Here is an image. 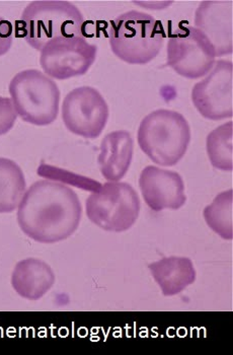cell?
Here are the masks:
<instances>
[{
  "mask_svg": "<svg viewBox=\"0 0 233 355\" xmlns=\"http://www.w3.org/2000/svg\"><path fill=\"white\" fill-rule=\"evenodd\" d=\"M83 206L78 194L60 182L41 180L26 190L19 206L17 223L28 238L54 244L78 230Z\"/></svg>",
  "mask_w": 233,
  "mask_h": 355,
  "instance_id": "6da1fadb",
  "label": "cell"
},
{
  "mask_svg": "<svg viewBox=\"0 0 233 355\" xmlns=\"http://www.w3.org/2000/svg\"><path fill=\"white\" fill-rule=\"evenodd\" d=\"M21 24L26 43L38 51L57 39L85 37V17L65 0L31 2L21 15Z\"/></svg>",
  "mask_w": 233,
  "mask_h": 355,
  "instance_id": "7a4b0ae2",
  "label": "cell"
},
{
  "mask_svg": "<svg viewBox=\"0 0 233 355\" xmlns=\"http://www.w3.org/2000/svg\"><path fill=\"white\" fill-rule=\"evenodd\" d=\"M166 38L162 21L138 10L119 15L109 30L112 51L128 64L150 62L159 54Z\"/></svg>",
  "mask_w": 233,
  "mask_h": 355,
  "instance_id": "3957f363",
  "label": "cell"
},
{
  "mask_svg": "<svg viewBox=\"0 0 233 355\" xmlns=\"http://www.w3.org/2000/svg\"><path fill=\"white\" fill-rule=\"evenodd\" d=\"M137 137L140 148L151 161L159 166H173L188 150L190 125L178 112L156 110L142 120Z\"/></svg>",
  "mask_w": 233,
  "mask_h": 355,
  "instance_id": "277c9868",
  "label": "cell"
},
{
  "mask_svg": "<svg viewBox=\"0 0 233 355\" xmlns=\"http://www.w3.org/2000/svg\"><path fill=\"white\" fill-rule=\"evenodd\" d=\"M10 94L15 111L24 121L46 126L56 120L60 91L56 83L40 70L19 72L10 82Z\"/></svg>",
  "mask_w": 233,
  "mask_h": 355,
  "instance_id": "5b68a950",
  "label": "cell"
},
{
  "mask_svg": "<svg viewBox=\"0 0 233 355\" xmlns=\"http://www.w3.org/2000/svg\"><path fill=\"white\" fill-rule=\"evenodd\" d=\"M136 190L125 182H107L87 199L89 220L107 232H122L133 227L140 214Z\"/></svg>",
  "mask_w": 233,
  "mask_h": 355,
  "instance_id": "8992f818",
  "label": "cell"
},
{
  "mask_svg": "<svg viewBox=\"0 0 233 355\" xmlns=\"http://www.w3.org/2000/svg\"><path fill=\"white\" fill-rule=\"evenodd\" d=\"M214 48L208 39L192 26H180L169 35L166 64L180 76L197 80L206 76L215 64Z\"/></svg>",
  "mask_w": 233,
  "mask_h": 355,
  "instance_id": "52a82bcc",
  "label": "cell"
},
{
  "mask_svg": "<svg viewBox=\"0 0 233 355\" xmlns=\"http://www.w3.org/2000/svg\"><path fill=\"white\" fill-rule=\"evenodd\" d=\"M98 47L85 37L49 42L41 50L40 63L47 76L64 80L87 73L96 61Z\"/></svg>",
  "mask_w": 233,
  "mask_h": 355,
  "instance_id": "ba28073f",
  "label": "cell"
},
{
  "mask_svg": "<svg viewBox=\"0 0 233 355\" xmlns=\"http://www.w3.org/2000/svg\"><path fill=\"white\" fill-rule=\"evenodd\" d=\"M62 119L66 128L78 137H100L109 119V107L100 92L92 87L74 89L65 96Z\"/></svg>",
  "mask_w": 233,
  "mask_h": 355,
  "instance_id": "9c48e42d",
  "label": "cell"
},
{
  "mask_svg": "<svg viewBox=\"0 0 233 355\" xmlns=\"http://www.w3.org/2000/svg\"><path fill=\"white\" fill-rule=\"evenodd\" d=\"M233 65L232 61L218 60L212 70L192 89L193 104L204 118L212 121L233 115Z\"/></svg>",
  "mask_w": 233,
  "mask_h": 355,
  "instance_id": "30bf717a",
  "label": "cell"
},
{
  "mask_svg": "<svg viewBox=\"0 0 233 355\" xmlns=\"http://www.w3.org/2000/svg\"><path fill=\"white\" fill-rule=\"evenodd\" d=\"M232 0H206L196 10L195 28L212 44L216 57L232 53Z\"/></svg>",
  "mask_w": 233,
  "mask_h": 355,
  "instance_id": "8fae6325",
  "label": "cell"
},
{
  "mask_svg": "<svg viewBox=\"0 0 233 355\" xmlns=\"http://www.w3.org/2000/svg\"><path fill=\"white\" fill-rule=\"evenodd\" d=\"M143 199L155 211L177 210L184 205V184L179 173L148 166L139 178Z\"/></svg>",
  "mask_w": 233,
  "mask_h": 355,
  "instance_id": "7c38bea8",
  "label": "cell"
},
{
  "mask_svg": "<svg viewBox=\"0 0 233 355\" xmlns=\"http://www.w3.org/2000/svg\"><path fill=\"white\" fill-rule=\"evenodd\" d=\"M134 142L128 131H114L105 135L98 159L103 176L110 182L124 178L131 166Z\"/></svg>",
  "mask_w": 233,
  "mask_h": 355,
  "instance_id": "4fadbf2b",
  "label": "cell"
},
{
  "mask_svg": "<svg viewBox=\"0 0 233 355\" xmlns=\"http://www.w3.org/2000/svg\"><path fill=\"white\" fill-rule=\"evenodd\" d=\"M55 279V274L47 263L28 258L15 265L12 284L21 297L37 301L51 289Z\"/></svg>",
  "mask_w": 233,
  "mask_h": 355,
  "instance_id": "5bb4252c",
  "label": "cell"
},
{
  "mask_svg": "<svg viewBox=\"0 0 233 355\" xmlns=\"http://www.w3.org/2000/svg\"><path fill=\"white\" fill-rule=\"evenodd\" d=\"M149 269L166 297L182 293L196 280L194 265L189 258H164L151 263Z\"/></svg>",
  "mask_w": 233,
  "mask_h": 355,
  "instance_id": "9a60e30c",
  "label": "cell"
},
{
  "mask_svg": "<svg viewBox=\"0 0 233 355\" xmlns=\"http://www.w3.org/2000/svg\"><path fill=\"white\" fill-rule=\"evenodd\" d=\"M23 170L12 159L0 157V214L15 211L26 193Z\"/></svg>",
  "mask_w": 233,
  "mask_h": 355,
  "instance_id": "2e32d148",
  "label": "cell"
},
{
  "mask_svg": "<svg viewBox=\"0 0 233 355\" xmlns=\"http://www.w3.org/2000/svg\"><path fill=\"white\" fill-rule=\"evenodd\" d=\"M233 123L222 124L209 133L206 148L211 164L217 170H233Z\"/></svg>",
  "mask_w": 233,
  "mask_h": 355,
  "instance_id": "e0dca14e",
  "label": "cell"
},
{
  "mask_svg": "<svg viewBox=\"0 0 233 355\" xmlns=\"http://www.w3.org/2000/svg\"><path fill=\"white\" fill-rule=\"evenodd\" d=\"M232 209V189L217 195L213 202L204 209V218L208 227L224 240L233 238Z\"/></svg>",
  "mask_w": 233,
  "mask_h": 355,
  "instance_id": "ac0fdd59",
  "label": "cell"
},
{
  "mask_svg": "<svg viewBox=\"0 0 233 355\" xmlns=\"http://www.w3.org/2000/svg\"><path fill=\"white\" fill-rule=\"evenodd\" d=\"M17 114L12 98L0 96V137L8 133L17 121Z\"/></svg>",
  "mask_w": 233,
  "mask_h": 355,
  "instance_id": "d6986e66",
  "label": "cell"
},
{
  "mask_svg": "<svg viewBox=\"0 0 233 355\" xmlns=\"http://www.w3.org/2000/svg\"><path fill=\"white\" fill-rule=\"evenodd\" d=\"M13 39L12 23L8 19L0 17V56L10 51Z\"/></svg>",
  "mask_w": 233,
  "mask_h": 355,
  "instance_id": "ffe728a7",
  "label": "cell"
}]
</instances>
